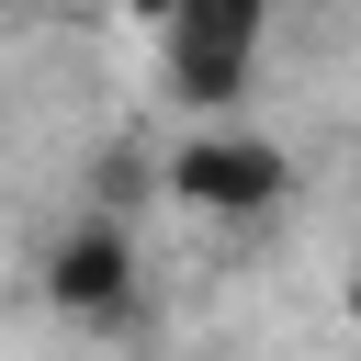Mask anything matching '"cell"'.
I'll return each instance as SVG.
<instances>
[{"instance_id": "6da1fadb", "label": "cell", "mask_w": 361, "mask_h": 361, "mask_svg": "<svg viewBox=\"0 0 361 361\" xmlns=\"http://www.w3.org/2000/svg\"><path fill=\"white\" fill-rule=\"evenodd\" d=\"M259 56H271V11L259 0H180L158 23V79L203 124H237V102L259 90Z\"/></svg>"}, {"instance_id": "7a4b0ae2", "label": "cell", "mask_w": 361, "mask_h": 361, "mask_svg": "<svg viewBox=\"0 0 361 361\" xmlns=\"http://www.w3.org/2000/svg\"><path fill=\"white\" fill-rule=\"evenodd\" d=\"M158 192L180 214H214V226H248V214H282L293 192V147L271 124H192L158 147Z\"/></svg>"}, {"instance_id": "3957f363", "label": "cell", "mask_w": 361, "mask_h": 361, "mask_svg": "<svg viewBox=\"0 0 361 361\" xmlns=\"http://www.w3.org/2000/svg\"><path fill=\"white\" fill-rule=\"evenodd\" d=\"M34 293H45L68 327H90V338L135 327V305H147V259H135V226H113V214H68V226L34 248Z\"/></svg>"}, {"instance_id": "277c9868", "label": "cell", "mask_w": 361, "mask_h": 361, "mask_svg": "<svg viewBox=\"0 0 361 361\" xmlns=\"http://www.w3.org/2000/svg\"><path fill=\"white\" fill-rule=\"evenodd\" d=\"M79 180H90V192H79V214H113V226H124V203H135V192L158 180V158H135V147H102V158H90Z\"/></svg>"}, {"instance_id": "5b68a950", "label": "cell", "mask_w": 361, "mask_h": 361, "mask_svg": "<svg viewBox=\"0 0 361 361\" xmlns=\"http://www.w3.org/2000/svg\"><path fill=\"white\" fill-rule=\"evenodd\" d=\"M338 316H350V327H361V271H350V282H338Z\"/></svg>"}]
</instances>
